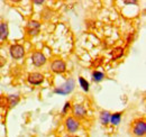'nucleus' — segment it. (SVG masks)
I'll return each instance as SVG.
<instances>
[{
	"label": "nucleus",
	"instance_id": "obj_10",
	"mask_svg": "<svg viewBox=\"0 0 146 137\" xmlns=\"http://www.w3.org/2000/svg\"><path fill=\"white\" fill-rule=\"evenodd\" d=\"M124 53H125V49L124 47H120V46L115 47L112 51L110 52V55H111L112 61H116V60H119L120 57H123Z\"/></svg>",
	"mask_w": 146,
	"mask_h": 137
},
{
	"label": "nucleus",
	"instance_id": "obj_16",
	"mask_svg": "<svg viewBox=\"0 0 146 137\" xmlns=\"http://www.w3.org/2000/svg\"><path fill=\"white\" fill-rule=\"evenodd\" d=\"M79 83H80V86H81V88L86 91V92H88L89 91V82L84 79V78H82V76H80L79 78Z\"/></svg>",
	"mask_w": 146,
	"mask_h": 137
},
{
	"label": "nucleus",
	"instance_id": "obj_6",
	"mask_svg": "<svg viewBox=\"0 0 146 137\" xmlns=\"http://www.w3.org/2000/svg\"><path fill=\"white\" fill-rule=\"evenodd\" d=\"M27 81L32 84V86H39L40 83H43L44 81V75L39 72H33L28 74Z\"/></svg>",
	"mask_w": 146,
	"mask_h": 137
},
{
	"label": "nucleus",
	"instance_id": "obj_17",
	"mask_svg": "<svg viewBox=\"0 0 146 137\" xmlns=\"http://www.w3.org/2000/svg\"><path fill=\"white\" fill-rule=\"evenodd\" d=\"M102 62H104V59H102V57L93 59V60L91 61V67H93V68H98V67H100V65L102 64Z\"/></svg>",
	"mask_w": 146,
	"mask_h": 137
},
{
	"label": "nucleus",
	"instance_id": "obj_23",
	"mask_svg": "<svg viewBox=\"0 0 146 137\" xmlns=\"http://www.w3.org/2000/svg\"><path fill=\"white\" fill-rule=\"evenodd\" d=\"M68 137H76V136H68Z\"/></svg>",
	"mask_w": 146,
	"mask_h": 137
},
{
	"label": "nucleus",
	"instance_id": "obj_13",
	"mask_svg": "<svg viewBox=\"0 0 146 137\" xmlns=\"http://www.w3.org/2000/svg\"><path fill=\"white\" fill-rule=\"evenodd\" d=\"M110 116H111V114H110L109 111L102 110V111L100 112V122H101L102 125H108L110 120Z\"/></svg>",
	"mask_w": 146,
	"mask_h": 137
},
{
	"label": "nucleus",
	"instance_id": "obj_22",
	"mask_svg": "<svg viewBox=\"0 0 146 137\" xmlns=\"http://www.w3.org/2000/svg\"><path fill=\"white\" fill-rule=\"evenodd\" d=\"M34 3H35V5H43V3H44V1H43V0H42V1H34Z\"/></svg>",
	"mask_w": 146,
	"mask_h": 137
},
{
	"label": "nucleus",
	"instance_id": "obj_8",
	"mask_svg": "<svg viewBox=\"0 0 146 137\" xmlns=\"http://www.w3.org/2000/svg\"><path fill=\"white\" fill-rule=\"evenodd\" d=\"M65 127L69 133H75L80 127V122L74 117H68L65 119Z\"/></svg>",
	"mask_w": 146,
	"mask_h": 137
},
{
	"label": "nucleus",
	"instance_id": "obj_7",
	"mask_svg": "<svg viewBox=\"0 0 146 137\" xmlns=\"http://www.w3.org/2000/svg\"><path fill=\"white\" fill-rule=\"evenodd\" d=\"M39 29H40V24L38 21H36V20H29L28 21L26 31H27V34L29 35V36H36V35H38Z\"/></svg>",
	"mask_w": 146,
	"mask_h": 137
},
{
	"label": "nucleus",
	"instance_id": "obj_15",
	"mask_svg": "<svg viewBox=\"0 0 146 137\" xmlns=\"http://www.w3.org/2000/svg\"><path fill=\"white\" fill-rule=\"evenodd\" d=\"M104 78H105V74H104L102 72L97 71V70L92 72V81H94V82H100V81L104 80Z\"/></svg>",
	"mask_w": 146,
	"mask_h": 137
},
{
	"label": "nucleus",
	"instance_id": "obj_5",
	"mask_svg": "<svg viewBox=\"0 0 146 137\" xmlns=\"http://www.w3.org/2000/svg\"><path fill=\"white\" fill-rule=\"evenodd\" d=\"M32 62L35 67L39 68V67H43L46 63V57L42 52L36 51L32 54Z\"/></svg>",
	"mask_w": 146,
	"mask_h": 137
},
{
	"label": "nucleus",
	"instance_id": "obj_11",
	"mask_svg": "<svg viewBox=\"0 0 146 137\" xmlns=\"http://www.w3.org/2000/svg\"><path fill=\"white\" fill-rule=\"evenodd\" d=\"M7 100H8V109H11V108H14L15 106L18 104L20 98L17 94H11V96L7 97Z\"/></svg>",
	"mask_w": 146,
	"mask_h": 137
},
{
	"label": "nucleus",
	"instance_id": "obj_2",
	"mask_svg": "<svg viewBox=\"0 0 146 137\" xmlns=\"http://www.w3.org/2000/svg\"><path fill=\"white\" fill-rule=\"evenodd\" d=\"M133 134L136 137H143L146 134V122L144 119H137L133 122Z\"/></svg>",
	"mask_w": 146,
	"mask_h": 137
},
{
	"label": "nucleus",
	"instance_id": "obj_12",
	"mask_svg": "<svg viewBox=\"0 0 146 137\" xmlns=\"http://www.w3.org/2000/svg\"><path fill=\"white\" fill-rule=\"evenodd\" d=\"M8 33H9V29H8V24L7 23H0V39L1 41H5L7 37H8Z\"/></svg>",
	"mask_w": 146,
	"mask_h": 137
},
{
	"label": "nucleus",
	"instance_id": "obj_20",
	"mask_svg": "<svg viewBox=\"0 0 146 137\" xmlns=\"http://www.w3.org/2000/svg\"><path fill=\"white\" fill-rule=\"evenodd\" d=\"M5 64H6V59H5L3 56L0 55V68H3Z\"/></svg>",
	"mask_w": 146,
	"mask_h": 137
},
{
	"label": "nucleus",
	"instance_id": "obj_9",
	"mask_svg": "<svg viewBox=\"0 0 146 137\" xmlns=\"http://www.w3.org/2000/svg\"><path fill=\"white\" fill-rule=\"evenodd\" d=\"M51 68H52V71H53L54 73L62 74V73H64V72L66 71V64H65V62L62 61V60H55V61H53Z\"/></svg>",
	"mask_w": 146,
	"mask_h": 137
},
{
	"label": "nucleus",
	"instance_id": "obj_3",
	"mask_svg": "<svg viewBox=\"0 0 146 137\" xmlns=\"http://www.w3.org/2000/svg\"><path fill=\"white\" fill-rule=\"evenodd\" d=\"M9 52H10L11 57L15 59V60H19V59L24 57V55H25V49L20 44H14V45H11L10 49H9Z\"/></svg>",
	"mask_w": 146,
	"mask_h": 137
},
{
	"label": "nucleus",
	"instance_id": "obj_21",
	"mask_svg": "<svg viewBox=\"0 0 146 137\" xmlns=\"http://www.w3.org/2000/svg\"><path fill=\"white\" fill-rule=\"evenodd\" d=\"M125 5H137V1H125Z\"/></svg>",
	"mask_w": 146,
	"mask_h": 137
},
{
	"label": "nucleus",
	"instance_id": "obj_19",
	"mask_svg": "<svg viewBox=\"0 0 146 137\" xmlns=\"http://www.w3.org/2000/svg\"><path fill=\"white\" fill-rule=\"evenodd\" d=\"M70 107H71V102H65V104H64V108H63V110H62V115H65L66 114V111L70 109Z\"/></svg>",
	"mask_w": 146,
	"mask_h": 137
},
{
	"label": "nucleus",
	"instance_id": "obj_4",
	"mask_svg": "<svg viewBox=\"0 0 146 137\" xmlns=\"http://www.w3.org/2000/svg\"><path fill=\"white\" fill-rule=\"evenodd\" d=\"M72 114H73V117L76 119H82L86 117L87 115V110L84 108L83 104L81 103H76V104H73L72 106Z\"/></svg>",
	"mask_w": 146,
	"mask_h": 137
},
{
	"label": "nucleus",
	"instance_id": "obj_18",
	"mask_svg": "<svg viewBox=\"0 0 146 137\" xmlns=\"http://www.w3.org/2000/svg\"><path fill=\"white\" fill-rule=\"evenodd\" d=\"M8 107V100L6 96H0V108H6Z\"/></svg>",
	"mask_w": 146,
	"mask_h": 137
},
{
	"label": "nucleus",
	"instance_id": "obj_1",
	"mask_svg": "<svg viewBox=\"0 0 146 137\" xmlns=\"http://www.w3.org/2000/svg\"><path fill=\"white\" fill-rule=\"evenodd\" d=\"M74 86H75V81H74V79L71 78V79L66 80L61 86L54 89V93L61 94V96H66V94L71 93L73 90H74Z\"/></svg>",
	"mask_w": 146,
	"mask_h": 137
},
{
	"label": "nucleus",
	"instance_id": "obj_14",
	"mask_svg": "<svg viewBox=\"0 0 146 137\" xmlns=\"http://www.w3.org/2000/svg\"><path fill=\"white\" fill-rule=\"evenodd\" d=\"M121 116H123V112H116V114H112V115L110 116L109 122H111L113 126L119 125V122H120V120H121Z\"/></svg>",
	"mask_w": 146,
	"mask_h": 137
}]
</instances>
